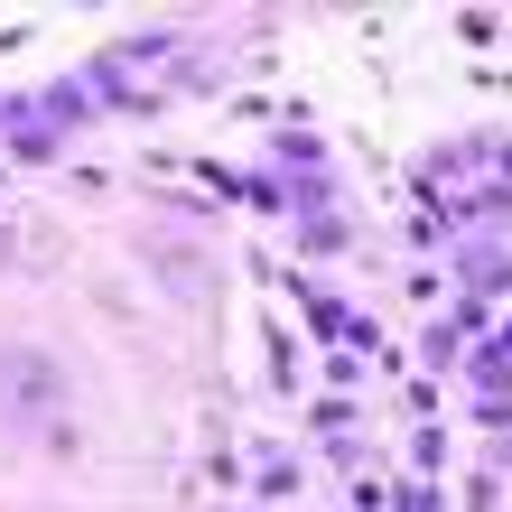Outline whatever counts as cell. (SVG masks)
<instances>
[{"mask_svg":"<svg viewBox=\"0 0 512 512\" xmlns=\"http://www.w3.org/2000/svg\"><path fill=\"white\" fill-rule=\"evenodd\" d=\"M0 373L19 382V410H47V401H56V373H47V364H28V354H10Z\"/></svg>","mask_w":512,"mask_h":512,"instance_id":"6da1fadb","label":"cell"}]
</instances>
